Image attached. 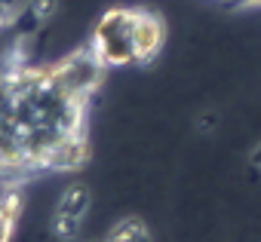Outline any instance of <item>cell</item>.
I'll return each instance as SVG.
<instances>
[{"mask_svg":"<svg viewBox=\"0 0 261 242\" xmlns=\"http://www.w3.org/2000/svg\"><path fill=\"white\" fill-rule=\"evenodd\" d=\"M166 40L160 16L136 7H114L98 16L89 46L105 68H129L151 62Z\"/></svg>","mask_w":261,"mask_h":242,"instance_id":"cell-1","label":"cell"},{"mask_svg":"<svg viewBox=\"0 0 261 242\" xmlns=\"http://www.w3.org/2000/svg\"><path fill=\"white\" fill-rule=\"evenodd\" d=\"M108 242H154V230L148 227L145 218L139 215H126V218H117L108 233H105Z\"/></svg>","mask_w":261,"mask_h":242,"instance_id":"cell-2","label":"cell"},{"mask_svg":"<svg viewBox=\"0 0 261 242\" xmlns=\"http://www.w3.org/2000/svg\"><path fill=\"white\" fill-rule=\"evenodd\" d=\"M19 208H22V202L16 196H7L0 202V242H13V233L19 224Z\"/></svg>","mask_w":261,"mask_h":242,"instance_id":"cell-3","label":"cell"},{"mask_svg":"<svg viewBox=\"0 0 261 242\" xmlns=\"http://www.w3.org/2000/svg\"><path fill=\"white\" fill-rule=\"evenodd\" d=\"M224 4H233V7H261V0H224Z\"/></svg>","mask_w":261,"mask_h":242,"instance_id":"cell-4","label":"cell"},{"mask_svg":"<svg viewBox=\"0 0 261 242\" xmlns=\"http://www.w3.org/2000/svg\"><path fill=\"white\" fill-rule=\"evenodd\" d=\"M252 166L261 172V144H255V150H252Z\"/></svg>","mask_w":261,"mask_h":242,"instance_id":"cell-5","label":"cell"}]
</instances>
